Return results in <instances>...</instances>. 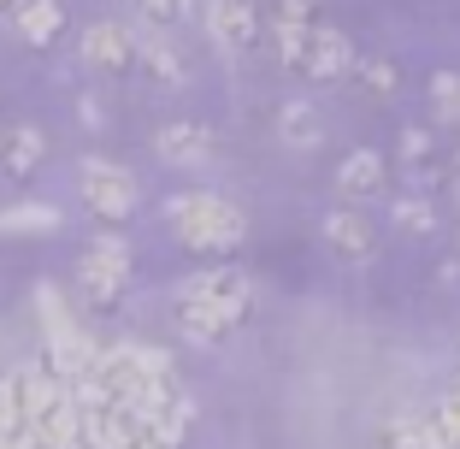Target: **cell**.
I'll use <instances>...</instances> for the list:
<instances>
[{"instance_id": "obj_1", "label": "cell", "mask_w": 460, "mask_h": 449, "mask_svg": "<svg viewBox=\"0 0 460 449\" xmlns=\"http://www.w3.org/2000/svg\"><path fill=\"white\" fill-rule=\"evenodd\" d=\"M248 308H254V278L236 266H213L177 290V331L190 343H218Z\"/></svg>"}, {"instance_id": "obj_2", "label": "cell", "mask_w": 460, "mask_h": 449, "mask_svg": "<svg viewBox=\"0 0 460 449\" xmlns=\"http://www.w3.org/2000/svg\"><path fill=\"white\" fill-rule=\"evenodd\" d=\"M165 219H172L177 243L190 248V255H230V248L248 237V219L236 202L213 190H190V195H172L165 202Z\"/></svg>"}, {"instance_id": "obj_3", "label": "cell", "mask_w": 460, "mask_h": 449, "mask_svg": "<svg viewBox=\"0 0 460 449\" xmlns=\"http://www.w3.org/2000/svg\"><path fill=\"white\" fill-rule=\"evenodd\" d=\"M124 284H130V243L119 231H95L77 255V296L95 313H107L124 301Z\"/></svg>"}, {"instance_id": "obj_4", "label": "cell", "mask_w": 460, "mask_h": 449, "mask_svg": "<svg viewBox=\"0 0 460 449\" xmlns=\"http://www.w3.org/2000/svg\"><path fill=\"white\" fill-rule=\"evenodd\" d=\"M83 202H89V213L101 219V225H124V219L142 207V184H136V172H124L119 160H83Z\"/></svg>"}, {"instance_id": "obj_5", "label": "cell", "mask_w": 460, "mask_h": 449, "mask_svg": "<svg viewBox=\"0 0 460 449\" xmlns=\"http://www.w3.org/2000/svg\"><path fill=\"white\" fill-rule=\"evenodd\" d=\"M354 41L342 36L337 24H307V36H301V54H296V77H307V83H337V77H349L354 71Z\"/></svg>"}, {"instance_id": "obj_6", "label": "cell", "mask_w": 460, "mask_h": 449, "mask_svg": "<svg viewBox=\"0 0 460 449\" xmlns=\"http://www.w3.org/2000/svg\"><path fill=\"white\" fill-rule=\"evenodd\" d=\"M319 243L342 260V266H366V260L378 255V231H372V219L360 207H337V213L319 219Z\"/></svg>"}, {"instance_id": "obj_7", "label": "cell", "mask_w": 460, "mask_h": 449, "mask_svg": "<svg viewBox=\"0 0 460 449\" xmlns=\"http://www.w3.org/2000/svg\"><path fill=\"white\" fill-rule=\"evenodd\" d=\"M207 36L225 54H243L260 41V0H207Z\"/></svg>"}, {"instance_id": "obj_8", "label": "cell", "mask_w": 460, "mask_h": 449, "mask_svg": "<svg viewBox=\"0 0 460 449\" xmlns=\"http://www.w3.org/2000/svg\"><path fill=\"white\" fill-rule=\"evenodd\" d=\"M384 184H390V160H384L378 148H354V154H342V166H337V195H342V207L378 202Z\"/></svg>"}, {"instance_id": "obj_9", "label": "cell", "mask_w": 460, "mask_h": 449, "mask_svg": "<svg viewBox=\"0 0 460 449\" xmlns=\"http://www.w3.org/2000/svg\"><path fill=\"white\" fill-rule=\"evenodd\" d=\"M83 66H89V71H107V77L130 71L136 66V30L112 24V18L89 24V30H83Z\"/></svg>"}, {"instance_id": "obj_10", "label": "cell", "mask_w": 460, "mask_h": 449, "mask_svg": "<svg viewBox=\"0 0 460 449\" xmlns=\"http://www.w3.org/2000/svg\"><path fill=\"white\" fill-rule=\"evenodd\" d=\"M154 154H160L165 166H201L207 154H213V130L195 124V119L160 124V130H154Z\"/></svg>"}, {"instance_id": "obj_11", "label": "cell", "mask_w": 460, "mask_h": 449, "mask_svg": "<svg viewBox=\"0 0 460 449\" xmlns=\"http://www.w3.org/2000/svg\"><path fill=\"white\" fill-rule=\"evenodd\" d=\"M77 414H83V449H130L136 437H142L136 414L119 409V402H107V409H77Z\"/></svg>"}, {"instance_id": "obj_12", "label": "cell", "mask_w": 460, "mask_h": 449, "mask_svg": "<svg viewBox=\"0 0 460 449\" xmlns=\"http://www.w3.org/2000/svg\"><path fill=\"white\" fill-rule=\"evenodd\" d=\"M13 30L30 41V48H54L59 30H66V6H59V0H18Z\"/></svg>"}, {"instance_id": "obj_13", "label": "cell", "mask_w": 460, "mask_h": 449, "mask_svg": "<svg viewBox=\"0 0 460 449\" xmlns=\"http://www.w3.org/2000/svg\"><path fill=\"white\" fill-rule=\"evenodd\" d=\"M41 160H48V130H36V124L0 130V166H6L13 177H30Z\"/></svg>"}, {"instance_id": "obj_14", "label": "cell", "mask_w": 460, "mask_h": 449, "mask_svg": "<svg viewBox=\"0 0 460 449\" xmlns=\"http://www.w3.org/2000/svg\"><path fill=\"white\" fill-rule=\"evenodd\" d=\"M59 225H66V213H59L54 202H13V207H0V237H54Z\"/></svg>"}, {"instance_id": "obj_15", "label": "cell", "mask_w": 460, "mask_h": 449, "mask_svg": "<svg viewBox=\"0 0 460 449\" xmlns=\"http://www.w3.org/2000/svg\"><path fill=\"white\" fill-rule=\"evenodd\" d=\"M278 137H284V148L313 154L325 142V119H319V107H307V101H284V107H278Z\"/></svg>"}, {"instance_id": "obj_16", "label": "cell", "mask_w": 460, "mask_h": 449, "mask_svg": "<svg viewBox=\"0 0 460 449\" xmlns=\"http://www.w3.org/2000/svg\"><path fill=\"white\" fill-rule=\"evenodd\" d=\"M390 225L402 237H437V231H443V207H437V195L407 190V195L390 202Z\"/></svg>"}, {"instance_id": "obj_17", "label": "cell", "mask_w": 460, "mask_h": 449, "mask_svg": "<svg viewBox=\"0 0 460 449\" xmlns=\"http://www.w3.org/2000/svg\"><path fill=\"white\" fill-rule=\"evenodd\" d=\"M136 66L148 71L154 83H165V89H183V83H190V66H183L177 48L160 41V36H136Z\"/></svg>"}, {"instance_id": "obj_18", "label": "cell", "mask_w": 460, "mask_h": 449, "mask_svg": "<svg viewBox=\"0 0 460 449\" xmlns=\"http://www.w3.org/2000/svg\"><path fill=\"white\" fill-rule=\"evenodd\" d=\"M431 124L460 130V71H431Z\"/></svg>"}, {"instance_id": "obj_19", "label": "cell", "mask_w": 460, "mask_h": 449, "mask_svg": "<svg viewBox=\"0 0 460 449\" xmlns=\"http://www.w3.org/2000/svg\"><path fill=\"white\" fill-rule=\"evenodd\" d=\"M36 313H41V343H54V337H66V331H77V313L66 308L59 284H41L36 290Z\"/></svg>"}, {"instance_id": "obj_20", "label": "cell", "mask_w": 460, "mask_h": 449, "mask_svg": "<svg viewBox=\"0 0 460 449\" xmlns=\"http://www.w3.org/2000/svg\"><path fill=\"white\" fill-rule=\"evenodd\" d=\"M354 83H360L366 89V101H390L395 95V83H402V71L390 66V59H354Z\"/></svg>"}, {"instance_id": "obj_21", "label": "cell", "mask_w": 460, "mask_h": 449, "mask_svg": "<svg viewBox=\"0 0 460 449\" xmlns=\"http://www.w3.org/2000/svg\"><path fill=\"white\" fill-rule=\"evenodd\" d=\"M384 449H448V444L437 437L431 420H395L390 432H384Z\"/></svg>"}, {"instance_id": "obj_22", "label": "cell", "mask_w": 460, "mask_h": 449, "mask_svg": "<svg viewBox=\"0 0 460 449\" xmlns=\"http://www.w3.org/2000/svg\"><path fill=\"white\" fill-rule=\"evenodd\" d=\"M319 24V0H271L266 30H307Z\"/></svg>"}, {"instance_id": "obj_23", "label": "cell", "mask_w": 460, "mask_h": 449, "mask_svg": "<svg viewBox=\"0 0 460 449\" xmlns=\"http://www.w3.org/2000/svg\"><path fill=\"white\" fill-rule=\"evenodd\" d=\"M431 426H437V437H443L448 449H460V384H455V391H443V396H437V414H431Z\"/></svg>"}, {"instance_id": "obj_24", "label": "cell", "mask_w": 460, "mask_h": 449, "mask_svg": "<svg viewBox=\"0 0 460 449\" xmlns=\"http://www.w3.org/2000/svg\"><path fill=\"white\" fill-rule=\"evenodd\" d=\"M13 426H30V420H24V402H18V379L6 373L0 379V432H13Z\"/></svg>"}, {"instance_id": "obj_25", "label": "cell", "mask_w": 460, "mask_h": 449, "mask_svg": "<svg viewBox=\"0 0 460 449\" xmlns=\"http://www.w3.org/2000/svg\"><path fill=\"white\" fill-rule=\"evenodd\" d=\"M136 6H142V18H148V24H177V18L190 13L183 0H136Z\"/></svg>"}, {"instance_id": "obj_26", "label": "cell", "mask_w": 460, "mask_h": 449, "mask_svg": "<svg viewBox=\"0 0 460 449\" xmlns=\"http://www.w3.org/2000/svg\"><path fill=\"white\" fill-rule=\"evenodd\" d=\"M437 284H443V290H460V260H437Z\"/></svg>"}, {"instance_id": "obj_27", "label": "cell", "mask_w": 460, "mask_h": 449, "mask_svg": "<svg viewBox=\"0 0 460 449\" xmlns=\"http://www.w3.org/2000/svg\"><path fill=\"white\" fill-rule=\"evenodd\" d=\"M448 190H455V195H460V148H455V154H448Z\"/></svg>"}, {"instance_id": "obj_28", "label": "cell", "mask_w": 460, "mask_h": 449, "mask_svg": "<svg viewBox=\"0 0 460 449\" xmlns=\"http://www.w3.org/2000/svg\"><path fill=\"white\" fill-rule=\"evenodd\" d=\"M130 449H165V444H154V437H148V432H142V437H136V444H130Z\"/></svg>"}, {"instance_id": "obj_29", "label": "cell", "mask_w": 460, "mask_h": 449, "mask_svg": "<svg viewBox=\"0 0 460 449\" xmlns=\"http://www.w3.org/2000/svg\"><path fill=\"white\" fill-rule=\"evenodd\" d=\"M13 6H18V0H0V13H13Z\"/></svg>"}, {"instance_id": "obj_30", "label": "cell", "mask_w": 460, "mask_h": 449, "mask_svg": "<svg viewBox=\"0 0 460 449\" xmlns=\"http://www.w3.org/2000/svg\"><path fill=\"white\" fill-rule=\"evenodd\" d=\"M183 6H195V0H183Z\"/></svg>"}]
</instances>
